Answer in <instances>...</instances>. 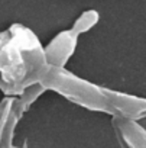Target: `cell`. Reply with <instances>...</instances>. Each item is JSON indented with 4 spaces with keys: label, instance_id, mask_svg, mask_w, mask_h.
<instances>
[{
    "label": "cell",
    "instance_id": "obj_4",
    "mask_svg": "<svg viewBox=\"0 0 146 148\" xmlns=\"http://www.w3.org/2000/svg\"><path fill=\"white\" fill-rule=\"evenodd\" d=\"M111 125L122 148H146V129L137 121L113 118Z\"/></svg>",
    "mask_w": 146,
    "mask_h": 148
},
{
    "label": "cell",
    "instance_id": "obj_2",
    "mask_svg": "<svg viewBox=\"0 0 146 148\" xmlns=\"http://www.w3.org/2000/svg\"><path fill=\"white\" fill-rule=\"evenodd\" d=\"M41 83L46 90H54L81 108L109 113L111 116L116 115L114 109L117 106L116 99L119 90L107 89L84 80L65 70V67H49Z\"/></svg>",
    "mask_w": 146,
    "mask_h": 148
},
{
    "label": "cell",
    "instance_id": "obj_5",
    "mask_svg": "<svg viewBox=\"0 0 146 148\" xmlns=\"http://www.w3.org/2000/svg\"><path fill=\"white\" fill-rule=\"evenodd\" d=\"M98 19H100V15H98L97 10H94V9L86 10V12H83V13L80 15V18L74 22V25H72V29H74L78 35H81V34L90 31L91 28H94V26L97 25Z\"/></svg>",
    "mask_w": 146,
    "mask_h": 148
},
{
    "label": "cell",
    "instance_id": "obj_1",
    "mask_svg": "<svg viewBox=\"0 0 146 148\" xmlns=\"http://www.w3.org/2000/svg\"><path fill=\"white\" fill-rule=\"evenodd\" d=\"M49 65L45 48L35 32L13 23L0 32V90L6 95H22L42 82Z\"/></svg>",
    "mask_w": 146,
    "mask_h": 148
},
{
    "label": "cell",
    "instance_id": "obj_3",
    "mask_svg": "<svg viewBox=\"0 0 146 148\" xmlns=\"http://www.w3.org/2000/svg\"><path fill=\"white\" fill-rule=\"evenodd\" d=\"M78 34L74 29H68L59 32L46 47H45V55L49 67H58L64 68L71 55L74 54L78 42Z\"/></svg>",
    "mask_w": 146,
    "mask_h": 148
}]
</instances>
